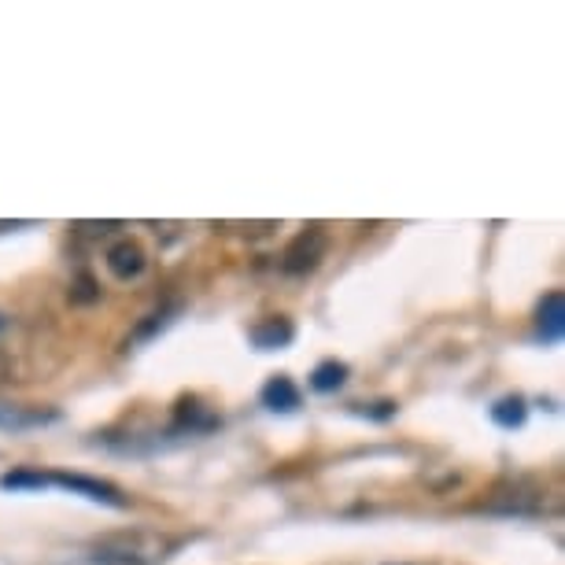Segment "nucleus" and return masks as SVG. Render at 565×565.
<instances>
[{
  "label": "nucleus",
  "instance_id": "1",
  "mask_svg": "<svg viewBox=\"0 0 565 565\" xmlns=\"http://www.w3.org/2000/svg\"><path fill=\"white\" fill-rule=\"evenodd\" d=\"M163 558V543L149 535H111V540L96 543V562L107 565H155Z\"/></svg>",
  "mask_w": 565,
  "mask_h": 565
},
{
  "label": "nucleus",
  "instance_id": "2",
  "mask_svg": "<svg viewBox=\"0 0 565 565\" xmlns=\"http://www.w3.org/2000/svg\"><path fill=\"white\" fill-rule=\"evenodd\" d=\"M326 251H329V233L321 226H307L292 237V245L285 248V256H281V270H285V274H310V270L326 259Z\"/></svg>",
  "mask_w": 565,
  "mask_h": 565
},
{
  "label": "nucleus",
  "instance_id": "3",
  "mask_svg": "<svg viewBox=\"0 0 565 565\" xmlns=\"http://www.w3.org/2000/svg\"><path fill=\"white\" fill-rule=\"evenodd\" d=\"M543 495H548V492H543L535 481H529V476H518V481L499 484L484 506L495 510V514H518V518H521V514H540L543 510Z\"/></svg>",
  "mask_w": 565,
  "mask_h": 565
},
{
  "label": "nucleus",
  "instance_id": "4",
  "mask_svg": "<svg viewBox=\"0 0 565 565\" xmlns=\"http://www.w3.org/2000/svg\"><path fill=\"white\" fill-rule=\"evenodd\" d=\"M45 489H63L74 495H85L93 503L104 506H126V495L107 481H96V476H82V473H42Z\"/></svg>",
  "mask_w": 565,
  "mask_h": 565
},
{
  "label": "nucleus",
  "instance_id": "5",
  "mask_svg": "<svg viewBox=\"0 0 565 565\" xmlns=\"http://www.w3.org/2000/svg\"><path fill=\"white\" fill-rule=\"evenodd\" d=\"M107 270L119 281H133L144 274V251L133 240H119V245L107 248Z\"/></svg>",
  "mask_w": 565,
  "mask_h": 565
},
{
  "label": "nucleus",
  "instance_id": "6",
  "mask_svg": "<svg viewBox=\"0 0 565 565\" xmlns=\"http://www.w3.org/2000/svg\"><path fill=\"white\" fill-rule=\"evenodd\" d=\"M565 329V299L562 292H548L540 304V340L543 344H558Z\"/></svg>",
  "mask_w": 565,
  "mask_h": 565
},
{
  "label": "nucleus",
  "instance_id": "7",
  "mask_svg": "<svg viewBox=\"0 0 565 565\" xmlns=\"http://www.w3.org/2000/svg\"><path fill=\"white\" fill-rule=\"evenodd\" d=\"M262 403L270 407V411H296L299 407V388L289 381V377H270L267 385H262Z\"/></svg>",
  "mask_w": 565,
  "mask_h": 565
},
{
  "label": "nucleus",
  "instance_id": "8",
  "mask_svg": "<svg viewBox=\"0 0 565 565\" xmlns=\"http://www.w3.org/2000/svg\"><path fill=\"white\" fill-rule=\"evenodd\" d=\"M292 340V321L289 318H267L262 326L251 329V344L270 352V348H285Z\"/></svg>",
  "mask_w": 565,
  "mask_h": 565
},
{
  "label": "nucleus",
  "instance_id": "9",
  "mask_svg": "<svg viewBox=\"0 0 565 565\" xmlns=\"http://www.w3.org/2000/svg\"><path fill=\"white\" fill-rule=\"evenodd\" d=\"M348 381V366L344 363H333V358H329V363H321L315 374H310V388H315V392H337L340 385Z\"/></svg>",
  "mask_w": 565,
  "mask_h": 565
},
{
  "label": "nucleus",
  "instance_id": "10",
  "mask_svg": "<svg viewBox=\"0 0 565 565\" xmlns=\"http://www.w3.org/2000/svg\"><path fill=\"white\" fill-rule=\"evenodd\" d=\"M42 422H52V414H37V411H23V407L0 403V428H26V425H42Z\"/></svg>",
  "mask_w": 565,
  "mask_h": 565
},
{
  "label": "nucleus",
  "instance_id": "11",
  "mask_svg": "<svg viewBox=\"0 0 565 565\" xmlns=\"http://www.w3.org/2000/svg\"><path fill=\"white\" fill-rule=\"evenodd\" d=\"M492 422L503 428H518L525 422V399H518V396L499 399V403L492 407Z\"/></svg>",
  "mask_w": 565,
  "mask_h": 565
},
{
  "label": "nucleus",
  "instance_id": "12",
  "mask_svg": "<svg viewBox=\"0 0 565 565\" xmlns=\"http://www.w3.org/2000/svg\"><path fill=\"white\" fill-rule=\"evenodd\" d=\"M4 326H8V318H4V315H0V329H4Z\"/></svg>",
  "mask_w": 565,
  "mask_h": 565
}]
</instances>
